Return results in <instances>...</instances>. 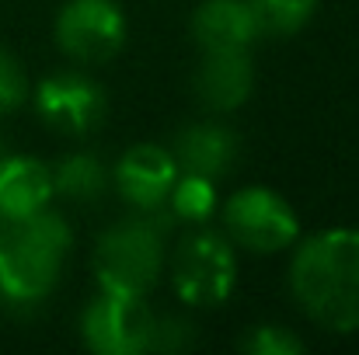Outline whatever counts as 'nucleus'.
I'll return each mask as SVG.
<instances>
[{"mask_svg": "<svg viewBox=\"0 0 359 355\" xmlns=\"http://www.w3.org/2000/svg\"><path fill=\"white\" fill-rule=\"evenodd\" d=\"M290 289L325 331H359V230L339 227L307 237L290 265Z\"/></svg>", "mask_w": 359, "mask_h": 355, "instance_id": "f257e3e1", "label": "nucleus"}, {"mask_svg": "<svg viewBox=\"0 0 359 355\" xmlns=\"http://www.w3.org/2000/svg\"><path fill=\"white\" fill-rule=\"evenodd\" d=\"M70 251V227L56 213H32L0 227V300L35 303L60 282Z\"/></svg>", "mask_w": 359, "mask_h": 355, "instance_id": "f03ea898", "label": "nucleus"}, {"mask_svg": "<svg viewBox=\"0 0 359 355\" xmlns=\"http://www.w3.org/2000/svg\"><path fill=\"white\" fill-rule=\"evenodd\" d=\"M164 223L133 216L116 223L95 247V275L105 293L147 296L157 282L164 258Z\"/></svg>", "mask_w": 359, "mask_h": 355, "instance_id": "7ed1b4c3", "label": "nucleus"}, {"mask_svg": "<svg viewBox=\"0 0 359 355\" xmlns=\"http://www.w3.org/2000/svg\"><path fill=\"white\" fill-rule=\"evenodd\" d=\"M224 227L231 240L251 254H276L300 237V220L293 206L262 185H248L227 199Z\"/></svg>", "mask_w": 359, "mask_h": 355, "instance_id": "20e7f679", "label": "nucleus"}, {"mask_svg": "<svg viewBox=\"0 0 359 355\" xmlns=\"http://www.w3.org/2000/svg\"><path fill=\"white\" fill-rule=\"evenodd\" d=\"M171 279H175V293L189 307H220L238 282L234 247L227 244V237L213 230L192 234L175 251Z\"/></svg>", "mask_w": 359, "mask_h": 355, "instance_id": "39448f33", "label": "nucleus"}, {"mask_svg": "<svg viewBox=\"0 0 359 355\" xmlns=\"http://www.w3.org/2000/svg\"><path fill=\"white\" fill-rule=\"evenodd\" d=\"M154 314L147 310L143 296H119L105 293L88 303L81 335L84 345L98 355H140L154 349Z\"/></svg>", "mask_w": 359, "mask_h": 355, "instance_id": "423d86ee", "label": "nucleus"}, {"mask_svg": "<svg viewBox=\"0 0 359 355\" xmlns=\"http://www.w3.org/2000/svg\"><path fill=\"white\" fill-rule=\"evenodd\" d=\"M56 42L77 63H109L126 46V18L116 0H67L56 14Z\"/></svg>", "mask_w": 359, "mask_h": 355, "instance_id": "0eeeda50", "label": "nucleus"}, {"mask_svg": "<svg viewBox=\"0 0 359 355\" xmlns=\"http://www.w3.org/2000/svg\"><path fill=\"white\" fill-rule=\"evenodd\" d=\"M35 112L63 136H84L105 118V91L84 74H53L35 91Z\"/></svg>", "mask_w": 359, "mask_h": 355, "instance_id": "6e6552de", "label": "nucleus"}, {"mask_svg": "<svg viewBox=\"0 0 359 355\" xmlns=\"http://www.w3.org/2000/svg\"><path fill=\"white\" fill-rule=\"evenodd\" d=\"M175 181H178V160L171 150H164L157 143H136L116 164L119 195L143 213L164 206Z\"/></svg>", "mask_w": 359, "mask_h": 355, "instance_id": "1a4fd4ad", "label": "nucleus"}, {"mask_svg": "<svg viewBox=\"0 0 359 355\" xmlns=\"http://www.w3.org/2000/svg\"><path fill=\"white\" fill-rule=\"evenodd\" d=\"M255 88V67L244 49H206L196 70V95L213 112H234Z\"/></svg>", "mask_w": 359, "mask_h": 355, "instance_id": "9d476101", "label": "nucleus"}, {"mask_svg": "<svg viewBox=\"0 0 359 355\" xmlns=\"http://www.w3.org/2000/svg\"><path fill=\"white\" fill-rule=\"evenodd\" d=\"M53 199V171L35 157H0V223L25 220Z\"/></svg>", "mask_w": 359, "mask_h": 355, "instance_id": "9b49d317", "label": "nucleus"}, {"mask_svg": "<svg viewBox=\"0 0 359 355\" xmlns=\"http://www.w3.org/2000/svg\"><path fill=\"white\" fill-rule=\"evenodd\" d=\"M192 35L203 49H248L262 28L248 0H203L192 14Z\"/></svg>", "mask_w": 359, "mask_h": 355, "instance_id": "f8f14e48", "label": "nucleus"}, {"mask_svg": "<svg viewBox=\"0 0 359 355\" xmlns=\"http://www.w3.org/2000/svg\"><path fill=\"white\" fill-rule=\"evenodd\" d=\"M234 153H238V139L220 122H196V125L182 129L175 139L178 167H185L189 174H203V178L227 174L234 164Z\"/></svg>", "mask_w": 359, "mask_h": 355, "instance_id": "ddd939ff", "label": "nucleus"}, {"mask_svg": "<svg viewBox=\"0 0 359 355\" xmlns=\"http://www.w3.org/2000/svg\"><path fill=\"white\" fill-rule=\"evenodd\" d=\"M53 192L74 202H95L105 192V167L95 153H70L53 167Z\"/></svg>", "mask_w": 359, "mask_h": 355, "instance_id": "4468645a", "label": "nucleus"}, {"mask_svg": "<svg viewBox=\"0 0 359 355\" xmlns=\"http://www.w3.org/2000/svg\"><path fill=\"white\" fill-rule=\"evenodd\" d=\"M248 7L262 32L293 35L311 21V14L318 11V0H248Z\"/></svg>", "mask_w": 359, "mask_h": 355, "instance_id": "2eb2a0df", "label": "nucleus"}, {"mask_svg": "<svg viewBox=\"0 0 359 355\" xmlns=\"http://www.w3.org/2000/svg\"><path fill=\"white\" fill-rule=\"evenodd\" d=\"M168 199H171L175 216H182V220H189V223H203V220H210L213 209H217L213 178H203V174H185V178H178Z\"/></svg>", "mask_w": 359, "mask_h": 355, "instance_id": "dca6fc26", "label": "nucleus"}, {"mask_svg": "<svg viewBox=\"0 0 359 355\" xmlns=\"http://www.w3.org/2000/svg\"><path fill=\"white\" fill-rule=\"evenodd\" d=\"M238 345L251 355H300L304 352V342L290 328H279V324H258V328H251V335H244Z\"/></svg>", "mask_w": 359, "mask_h": 355, "instance_id": "f3484780", "label": "nucleus"}, {"mask_svg": "<svg viewBox=\"0 0 359 355\" xmlns=\"http://www.w3.org/2000/svg\"><path fill=\"white\" fill-rule=\"evenodd\" d=\"M28 98V77L25 67L0 46V116H11L25 105Z\"/></svg>", "mask_w": 359, "mask_h": 355, "instance_id": "a211bd4d", "label": "nucleus"}, {"mask_svg": "<svg viewBox=\"0 0 359 355\" xmlns=\"http://www.w3.org/2000/svg\"><path fill=\"white\" fill-rule=\"evenodd\" d=\"M0 157H4V146H0Z\"/></svg>", "mask_w": 359, "mask_h": 355, "instance_id": "6ab92c4d", "label": "nucleus"}]
</instances>
